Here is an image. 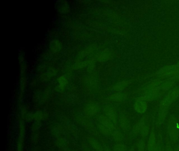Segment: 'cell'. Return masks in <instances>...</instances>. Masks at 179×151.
<instances>
[{"mask_svg": "<svg viewBox=\"0 0 179 151\" xmlns=\"http://www.w3.org/2000/svg\"><path fill=\"white\" fill-rule=\"evenodd\" d=\"M89 143L91 144V145L93 147V148L96 151H103V147L102 146V145L100 144L98 141L93 138H89Z\"/></svg>", "mask_w": 179, "mask_h": 151, "instance_id": "cell-5", "label": "cell"}, {"mask_svg": "<svg viewBox=\"0 0 179 151\" xmlns=\"http://www.w3.org/2000/svg\"></svg>", "mask_w": 179, "mask_h": 151, "instance_id": "cell-14", "label": "cell"}, {"mask_svg": "<svg viewBox=\"0 0 179 151\" xmlns=\"http://www.w3.org/2000/svg\"><path fill=\"white\" fill-rule=\"evenodd\" d=\"M135 109L140 113H143L146 111L147 108V104L146 102L142 101H138L135 104Z\"/></svg>", "mask_w": 179, "mask_h": 151, "instance_id": "cell-4", "label": "cell"}, {"mask_svg": "<svg viewBox=\"0 0 179 151\" xmlns=\"http://www.w3.org/2000/svg\"><path fill=\"white\" fill-rule=\"evenodd\" d=\"M113 151H126L127 147L125 145L122 143H118L113 147Z\"/></svg>", "mask_w": 179, "mask_h": 151, "instance_id": "cell-7", "label": "cell"}, {"mask_svg": "<svg viewBox=\"0 0 179 151\" xmlns=\"http://www.w3.org/2000/svg\"><path fill=\"white\" fill-rule=\"evenodd\" d=\"M138 151H144V143L142 140L139 141L138 142Z\"/></svg>", "mask_w": 179, "mask_h": 151, "instance_id": "cell-10", "label": "cell"}, {"mask_svg": "<svg viewBox=\"0 0 179 151\" xmlns=\"http://www.w3.org/2000/svg\"><path fill=\"white\" fill-rule=\"evenodd\" d=\"M113 138L117 142H119L122 140V134L120 132L115 131L113 133Z\"/></svg>", "mask_w": 179, "mask_h": 151, "instance_id": "cell-9", "label": "cell"}, {"mask_svg": "<svg viewBox=\"0 0 179 151\" xmlns=\"http://www.w3.org/2000/svg\"><path fill=\"white\" fill-rule=\"evenodd\" d=\"M178 151H179V149H178Z\"/></svg>", "mask_w": 179, "mask_h": 151, "instance_id": "cell-13", "label": "cell"}, {"mask_svg": "<svg viewBox=\"0 0 179 151\" xmlns=\"http://www.w3.org/2000/svg\"><path fill=\"white\" fill-rule=\"evenodd\" d=\"M129 151H135V150H133V149H130V150H129Z\"/></svg>", "mask_w": 179, "mask_h": 151, "instance_id": "cell-11", "label": "cell"}, {"mask_svg": "<svg viewBox=\"0 0 179 151\" xmlns=\"http://www.w3.org/2000/svg\"><path fill=\"white\" fill-rule=\"evenodd\" d=\"M172 151V150H170V149H169V150H168V151Z\"/></svg>", "mask_w": 179, "mask_h": 151, "instance_id": "cell-12", "label": "cell"}, {"mask_svg": "<svg viewBox=\"0 0 179 151\" xmlns=\"http://www.w3.org/2000/svg\"><path fill=\"white\" fill-rule=\"evenodd\" d=\"M148 147L149 151H160V148L159 145L156 143L155 136L153 131L151 132L149 136Z\"/></svg>", "mask_w": 179, "mask_h": 151, "instance_id": "cell-2", "label": "cell"}, {"mask_svg": "<svg viewBox=\"0 0 179 151\" xmlns=\"http://www.w3.org/2000/svg\"><path fill=\"white\" fill-rule=\"evenodd\" d=\"M98 129L99 130L100 133L102 134H104V135H105V136L109 135V134L110 133V131L108 128L104 127V125H102L101 124L98 125Z\"/></svg>", "mask_w": 179, "mask_h": 151, "instance_id": "cell-8", "label": "cell"}, {"mask_svg": "<svg viewBox=\"0 0 179 151\" xmlns=\"http://www.w3.org/2000/svg\"><path fill=\"white\" fill-rule=\"evenodd\" d=\"M168 133L172 140L177 141L179 136V124L177 121H171L168 125Z\"/></svg>", "mask_w": 179, "mask_h": 151, "instance_id": "cell-1", "label": "cell"}, {"mask_svg": "<svg viewBox=\"0 0 179 151\" xmlns=\"http://www.w3.org/2000/svg\"><path fill=\"white\" fill-rule=\"evenodd\" d=\"M99 122L101 124L104 125V127H106L107 128H108L110 131H113V130L115 129L113 122L106 116H100Z\"/></svg>", "mask_w": 179, "mask_h": 151, "instance_id": "cell-3", "label": "cell"}, {"mask_svg": "<svg viewBox=\"0 0 179 151\" xmlns=\"http://www.w3.org/2000/svg\"><path fill=\"white\" fill-rule=\"evenodd\" d=\"M24 136L19 135L17 143V151H23L24 148Z\"/></svg>", "mask_w": 179, "mask_h": 151, "instance_id": "cell-6", "label": "cell"}]
</instances>
